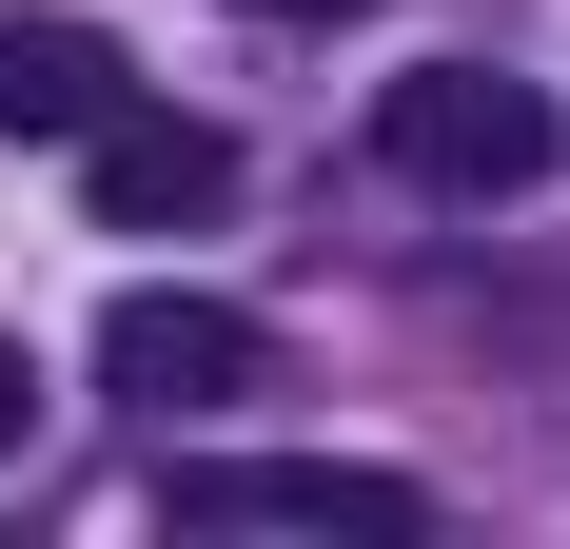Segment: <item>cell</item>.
I'll return each mask as SVG.
<instances>
[{
	"mask_svg": "<svg viewBox=\"0 0 570 549\" xmlns=\"http://www.w3.org/2000/svg\"><path fill=\"white\" fill-rule=\"evenodd\" d=\"M20 412H40V373H20V333H0V451H20Z\"/></svg>",
	"mask_w": 570,
	"mask_h": 549,
	"instance_id": "8992f818",
	"label": "cell"
},
{
	"mask_svg": "<svg viewBox=\"0 0 570 549\" xmlns=\"http://www.w3.org/2000/svg\"><path fill=\"white\" fill-rule=\"evenodd\" d=\"M374 158H394L413 197H531V177H551V99L492 79V59H413L394 99H374Z\"/></svg>",
	"mask_w": 570,
	"mask_h": 549,
	"instance_id": "6da1fadb",
	"label": "cell"
},
{
	"mask_svg": "<svg viewBox=\"0 0 570 549\" xmlns=\"http://www.w3.org/2000/svg\"><path fill=\"white\" fill-rule=\"evenodd\" d=\"M99 392L118 412H236L256 392V315H217V295H118L99 315Z\"/></svg>",
	"mask_w": 570,
	"mask_h": 549,
	"instance_id": "277c9868",
	"label": "cell"
},
{
	"mask_svg": "<svg viewBox=\"0 0 570 549\" xmlns=\"http://www.w3.org/2000/svg\"><path fill=\"white\" fill-rule=\"evenodd\" d=\"M118 99V40L99 20H0V138H79Z\"/></svg>",
	"mask_w": 570,
	"mask_h": 549,
	"instance_id": "5b68a950",
	"label": "cell"
},
{
	"mask_svg": "<svg viewBox=\"0 0 570 549\" xmlns=\"http://www.w3.org/2000/svg\"><path fill=\"white\" fill-rule=\"evenodd\" d=\"M79 177H99V236H177V217L236 197V138L177 118V99H99V118H79Z\"/></svg>",
	"mask_w": 570,
	"mask_h": 549,
	"instance_id": "3957f363",
	"label": "cell"
},
{
	"mask_svg": "<svg viewBox=\"0 0 570 549\" xmlns=\"http://www.w3.org/2000/svg\"><path fill=\"white\" fill-rule=\"evenodd\" d=\"M256 20H335V0H256Z\"/></svg>",
	"mask_w": 570,
	"mask_h": 549,
	"instance_id": "52a82bcc",
	"label": "cell"
},
{
	"mask_svg": "<svg viewBox=\"0 0 570 549\" xmlns=\"http://www.w3.org/2000/svg\"><path fill=\"white\" fill-rule=\"evenodd\" d=\"M177 530H335V549H413L433 491L413 471H354V451H197L177 471Z\"/></svg>",
	"mask_w": 570,
	"mask_h": 549,
	"instance_id": "7a4b0ae2",
	"label": "cell"
}]
</instances>
